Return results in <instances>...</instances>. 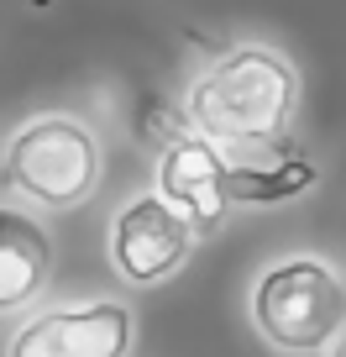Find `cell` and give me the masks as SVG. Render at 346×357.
Returning <instances> with one entry per match:
<instances>
[{"label": "cell", "instance_id": "obj_1", "mask_svg": "<svg viewBox=\"0 0 346 357\" xmlns=\"http://www.w3.org/2000/svg\"><path fill=\"white\" fill-rule=\"evenodd\" d=\"M299 111V68L268 43L226 47L184 95V132L252 158L283 147Z\"/></svg>", "mask_w": 346, "mask_h": 357}, {"label": "cell", "instance_id": "obj_2", "mask_svg": "<svg viewBox=\"0 0 346 357\" xmlns=\"http://www.w3.org/2000/svg\"><path fill=\"white\" fill-rule=\"evenodd\" d=\"M246 315L273 352L325 357L346 326V273L320 252H283L252 279Z\"/></svg>", "mask_w": 346, "mask_h": 357}, {"label": "cell", "instance_id": "obj_3", "mask_svg": "<svg viewBox=\"0 0 346 357\" xmlns=\"http://www.w3.org/2000/svg\"><path fill=\"white\" fill-rule=\"evenodd\" d=\"M105 178V147L74 111L26 116L0 153V184L37 211H74Z\"/></svg>", "mask_w": 346, "mask_h": 357}, {"label": "cell", "instance_id": "obj_4", "mask_svg": "<svg viewBox=\"0 0 346 357\" xmlns=\"http://www.w3.org/2000/svg\"><path fill=\"white\" fill-rule=\"evenodd\" d=\"M136 310L126 300H74L26 315L6 336V357H132Z\"/></svg>", "mask_w": 346, "mask_h": 357}, {"label": "cell", "instance_id": "obj_5", "mask_svg": "<svg viewBox=\"0 0 346 357\" xmlns=\"http://www.w3.org/2000/svg\"><path fill=\"white\" fill-rule=\"evenodd\" d=\"M194 242H200V236L189 231V221L168 200H157V195L147 190V195H132V200L111 215L105 257H111L121 284H132V289H157V284H168L189 263Z\"/></svg>", "mask_w": 346, "mask_h": 357}, {"label": "cell", "instance_id": "obj_6", "mask_svg": "<svg viewBox=\"0 0 346 357\" xmlns=\"http://www.w3.org/2000/svg\"><path fill=\"white\" fill-rule=\"evenodd\" d=\"M157 200H168L173 211L189 221L194 236L215 231L226 215L236 211L231 205V153L194 132H179L173 142H163L157 153Z\"/></svg>", "mask_w": 346, "mask_h": 357}, {"label": "cell", "instance_id": "obj_7", "mask_svg": "<svg viewBox=\"0 0 346 357\" xmlns=\"http://www.w3.org/2000/svg\"><path fill=\"white\" fill-rule=\"evenodd\" d=\"M53 279V231L26 205L0 200V315H22Z\"/></svg>", "mask_w": 346, "mask_h": 357}, {"label": "cell", "instance_id": "obj_8", "mask_svg": "<svg viewBox=\"0 0 346 357\" xmlns=\"http://www.w3.org/2000/svg\"><path fill=\"white\" fill-rule=\"evenodd\" d=\"M315 184H320V168L299 147H268V153H252V158H231V205L268 211V205L299 200Z\"/></svg>", "mask_w": 346, "mask_h": 357}, {"label": "cell", "instance_id": "obj_9", "mask_svg": "<svg viewBox=\"0 0 346 357\" xmlns=\"http://www.w3.org/2000/svg\"><path fill=\"white\" fill-rule=\"evenodd\" d=\"M325 357H346V326H341V336H336V342L325 347Z\"/></svg>", "mask_w": 346, "mask_h": 357}]
</instances>
